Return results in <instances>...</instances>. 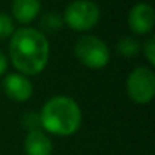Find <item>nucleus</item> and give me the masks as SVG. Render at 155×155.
<instances>
[{"label":"nucleus","mask_w":155,"mask_h":155,"mask_svg":"<svg viewBox=\"0 0 155 155\" xmlns=\"http://www.w3.org/2000/svg\"><path fill=\"white\" fill-rule=\"evenodd\" d=\"M49 41L46 35L34 28L17 29L11 35L9 56L21 74H38L49 62Z\"/></svg>","instance_id":"1"},{"label":"nucleus","mask_w":155,"mask_h":155,"mask_svg":"<svg viewBox=\"0 0 155 155\" xmlns=\"http://www.w3.org/2000/svg\"><path fill=\"white\" fill-rule=\"evenodd\" d=\"M82 123V113L78 102L68 96H53L41 108L40 125L44 131L67 137L73 135Z\"/></svg>","instance_id":"2"},{"label":"nucleus","mask_w":155,"mask_h":155,"mask_svg":"<svg viewBox=\"0 0 155 155\" xmlns=\"http://www.w3.org/2000/svg\"><path fill=\"white\" fill-rule=\"evenodd\" d=\"M99 18L101 11L91 0H73L71 3L67 5L62 15L64 25L78 32L93 29L99 23Z\"/></svg>","instance_id":"3"},{"label":"nucleus","mask_w":155,"mask_h":155,"mask_svg":"<svg viewBox=\"0 0 155 155\" xmlns=\"http://www.w3.org/2000/svg\"><path fill=\"white\" fill-rule=\"evenodd\" d=\"M74 56L88 68H104L110 62L108 46L94 35H84L74 44Z\"/></svg>","instance_id":"4"},{"label":"nucleus","mask_w":155,"mask_h":155,"mask_svg":"<svg viewBox=\"0 0 155 155\" xmlns=\"http://www.w3.org/2000/svg\"><path fill=\"white\" fill-rule=\"evenodd\" d=\"M126 93L135 104H147L155 94V73L150 67L140 65L126 78Z\"/></svg>","instance_id":"5"},{"label":"nucleus","mask_w":155,"mask_h":155,"mask_svg":"<svg viewBox=\"0 0 155 155\" xmlns=\"http://www.w3.org/2000/svg\"><path fill=\"white\" fill-rule=\"evenodd\" d=\"M128 25L134 34H150L155 25V12L149 3H137L128 14Z\"/></svg>","instance_id":"6"},{"label":"nucleus","mask_w":155,"mask_h":155,"mask_svg":"<svg viewBox=\"0 0 155 155\" xmlns=\"http://www.w3.org/2000/svg\"><path fill=\"white\" fill-rule=\"evenodd\" d=\"M5 94L15 102H26L34 93V85L21 73H9L3 81Z\"/></svg>","instance_id":"7"},{"label":"nucleus","mask_w":155,"mask_h":155,"mask_svg":"<svg viewBox=\"0 0 155 155\" xmlns=\"http://www.w3.org/2000/svg\"><path fill=\"white\" fill-rule=\"evenodd\" d=\"M26 155H52L53 144L43 129H31L25 138Z\"/></svg>","instance_id":"8"},{"label":"nucleus","mask_w":155,"mask_h":155,"mask_svg":"<svg viewBox=\"0 0 155 155\" xmlns=\"http://www.w3.org/2000/svg\"><path fill=\"white\" fill-rule=\"evenodd\" d=\"M40 11H41L40 0H12V15L21 25L34 21L38 17Z\"/></svg>","instance_id":"9"},{"label":"nucleus","mask_w":155,"mask_h":155,"mask_svg":"<svg viewBox=\"0 0 155 155\" xmlns=\"http://www.w3.org/2000/svg\"><path fill=\"white\" fill-rule=\"evenodd\" d=\"M117 53H120L123 58H134L140 52V43L132 37H123L116 44Z\"/></svg>","instance_id":"10"},{"label":"nucleus","mask_w":155,"mask_h":155,"mask_svg":"<svg viewBox=\"0 0 155 155\" xmlns=\"http://www.w3.org/2000/svg\"><path fill=\"white\" fill-rule=\"evenodd\" d=\"M40 26H41L43 31H46V32H49V34H55V32L61 31L62 26H64L62 15H59L58 12H46V14L41 17Z\"/></svg>","instance_id":"11"},{"label":"nucleus","mask_w":155,"mask_h":155,"mask_svg":"<svg viewBox=\"0 0 155 155\" xmlns=\"http://www.w3.org/2000/svg\"><path fill=\"white\" fill-rule=\"evenodd\" d=\"M14 32H15V28H14L12 18L5 12H0V40L9 38Z\"/></svg>","instance_id":"12"},{"label":"nucleus","mask_w":155,"mask_h":155,"mask_svg":"<svg viewBox=\"0 0 155 155\" xmlns=\"http://www.w3.org/2000/svg\"><path fill=\"white\" fill-rule=\"evenodd\" d=\"M143 52H144V56L149 61V64L150 65H155V38L153 37H150L146 41V44L143 47Z\"/></svg>","instance_id":"13"},{"label":"nucleus","mask_w":155,"mask_h":155,"mask_svg":"<svg viewBox=\"0 0 155 155\" xmlns=\"http://www.w3.org/2000/svg\"><path fill=\"white\" fill-rule=\"evenodd\" d=\"M6 68H8V58H6V55L2 50H0V76L5 74Z\"/></svg>","instance_id":"14"}]
</instances>
